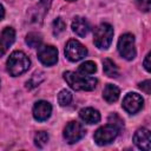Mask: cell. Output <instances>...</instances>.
I'll list each match as a JSON object with an SVG mask.
<instances>
[{"instance_id":"obj_1","label":"cell","mask_w":151,"mask_h":151,"mask_svg":"<svg viewBox=\"0 0 151 151\" xmlns=\"http://www.w3.org/2000/svg\"><path fill=\"white\" fill-rule=\"evenodd\" d=\"M64 79L71 86V88L76 91H92L98 84V80L96 78L87 77L85 74H80L79 72L72 71L64 72Z\"/></svg>"},{"instance_id":"obj_2","label":"cell","mask_w":151,"mask_h":151,"mask_svg":"<svg viewBox=\"0 0 151 151\" xmlns=\"http://www.w3.org/2000/svg\"><path fill=\"white\" fill-rule=\"evenodd\" d=\"M31 66L29 58L22 51H14L7 59L6 68L12 77H18L25 73Z\"/></svg>"},{"instance_id":"obj_3","label":"cell","mask_w":151,"mask_h":151,"mask_svg":"<svg viewBox=\"0 0 151 151\" xmlns=\"http://www.w3.org/2000/svg\"><path fill=\"white\" fill-rule=\"evenodd\" d=\"M113 27L110 24L103 22L96 27L93 32V42L99 50H107L112 42Z\"/></svg>"},{"instance_id":"obj_4","label":"cell","mask_w":151,"mask_h":151,"mask_svg":"<svg viewBox=\"0 0 151 151\" xmlns=\"http://www.w3.org/2000/svg\"><path fill=\"white\" fill-rule=\"evenodd\" d=\"M119 130H120V129H119L118 126H116V125L109 123V124H106V125L99 127V129L94 132L93 139H94L96 144H98V145H100V146L107 145V144H110L111 142H113V140L117 138V136H118V133H119Z\"/></svg>"},{"instance_id":"obj_5","label":"cell","mask_w":151,"mask_h":151,"mask_svg":"<svg viewBox=\"0 0 151 151\" xmlns=\"http://www.w3.org/2000/svg\"><path fill=\"white\" fill-rule=\"evenodd\" d=\"M117 48L119 54L126 59V60H132L136 57V45H134V37L131 33H125L120 35L118 39Z\"/></svg>"},{"instance_id":"obj_6","label":"cell","mask_w":151,"mask_h":151,"mask_svg":"<svg viewBox=\"0 0 151 151\" xmlns=\"http://www.w3.org/2000/svg\"><path fill=\"white\" fill-rule=\"evenodd\" d=\"M87 54V48L76 39H70L65 46V55L70 61H79Z\"/></svg>"},{"instance_id":"obj_7","label":"cell","mask_w":151,"mask_h":151,"mask_svg":"<svg viewBox=\"0 0 151 151\" xmlns=\"http://www.w3.org/2000/svg\"><path fill=\"white\" fill-rule=\"evenodd\" d=\"M85 136V129L78 122H70L64 129V138L68 144L79 142Z\"/></svg>"},{"instance_id":"obj_8","label":"cell","mask_w":151,"mask_h":151,"mask_svg":"<svg viewBox=\"0 0 151 151\" xmlns=\"http://www.w3.org/2000/svg\"><path fill=\"white\" fill-rule=\"evenodd\" d=\"M38 59L45 66H52L58 61V50L52 45H40L38 47Z\"/></svg>"},{"instance_id":"obj_9","label":"cell","mask_w":151,"mask_h":151,"mask_svg":"<svg viewBox=\"0 0 151 151\" xmlns=\"http://www.w3.org/2000/svg\"><path fill=\"white\" fill-rule=\"evenodd\" d=\"M144 104V100L142 98L140 94L136 93V92H130L127 93L124 99H123V107L127 113L134 114L137 113L139 110H142Z\"/></svg>"},{"instance_id":"obj_10","label":"cell","mask_w":151,"mask_h":151,"mask_svg":"<svg viewBox=\"0 0 151 151\" xmlns=\"http://www.w3.org/2000/svg\"><path fill=\"white\" fill-rule=\"evenodd\" d=\"M52 105L48 101L39 100L33 106V117L38 122H45L51 117Z\"/></svg>"},{"instance_id":"obj_11","label":"cell","mask_w":151,"mask_h":151,"mask_svg":"<svg viewBox=\"0 0 151 151\" xmlns=\"http://www.w3.org/2000/svg\"><path fill=\"white\" fill-rule=\"evenodd\" d=\"M133 143L136 146L144 151H150L151 149V136L150 131L145 127L138 129L133 136Z\"/></svg>"},{"instance_id":"obj_12","label":"cell","mask_w":151,"mask_h":151,"mask_svg":"<svg viewBox=\"0 0 151 151\" xmlns=\"http://www.w3.org/2000/svg\"><path fill=\"white\" fill-rule=\"evenodd\" d=\"M15 40V31L12 27H5L0 34V57H2L7 50L9 48V46H12V44Z\"/></svg>"},{"instance_id":"obj_13","label":"cell","mask_w":151,"mask_h":151,"mask_svg":"<svg viewBox=\"0 0 151 151\" xmlns=\"http://www.w3.org/2000/svg\"><path fill=\"white\" fill-rule=\"evenodd\" d=\"M79 117L86 124H97L100 122V113L93 107H85L79 111Z\"/></svg>"},{"instance_id":"obj_14","label":"cell","mask_w":151,"mask_h":151,"mask_svg":"<svg viewBox=\"0 0 151 151\" xmlns=\"http://www.w3.org/2000/svg\"><path fill=\"white\" fill-rule=\"evenodd\" d=\"M72 31L79 37H85L90 31V24L85 18L76 17L72 21Z\"/></svg>"},{"instance_id":"obj_15","label":"cell","mask_w":151,"mask_h":151,"mask_svg":"<svg viewBox=\"0 0 151 151\" xmlns=\"http://www.w3.org/2000/svg\"><path fill=\"white\" fill-rule=\"evenodd\" d=\"M119 94H120V90L116 85H113V84H107L104 87L103 98L107 103H114V101H117L118 98H119Z\"/></svg>"},{"instance_id":"obj_16","label":"cell","mask_w":151,"mask_h":151,"mask_svg":"<svg viewBox=\"0 0 151 151\" xmlns=\"http://www.w3.org/2000/svg\"><path fill=\"white\" fill-rule=\"evenodd\" d=\"M103 70H104V73L110 77V78H117L119 76V70L118 67L116 66V64L109 59V58H105L103 60Z\"/></svg>"},{"instance_id":"obj_17","label":"cell","mask_w":151,"mask_h":151,"mask_svg":"<svg viewBox=\"0 0 151 151\" xmlns=\"http://www.w3.org/2000/svg\"><path fill=\"white\" fill-rule=\"evenodd\" d=\"M44 79H45L44 72H42V71H35V72L31 76V78L26 81V88L32 90V88L37 87L38 85H40V84L44 81Z\"/></svg>"},{"instance_id":"obj_18","label":"cell","mask_w":151,"mask_h":151,"mask_svg":"<svg viewBox=\"0 0 151 151\" xmlns=\"http://www.w3.org/2000/svg\"><path fill=\"white\" fill-rule=\"evenodd\" d=\"M42 42V38H41V34L37 33V32H29L27 35H26V44L29 46V47H39Z\"/></svg>"},{"instance_id":"obj_19","label":"cell","mask_w":151,"mask_h":151,"mask_svg":"<svg viewBox=\"0 0 151 151\" xmlns=\"http://www.w3.org/2000/svg\"><path fill=\"white\" fill-rule=\"evenodd\" d=\"M96 71H97V65L92 60H87L83 63L78 68V72L80 74H93Z\"/></svg>"},{"instance_id":"obj_20","label":"cell","mask_w":151,"mask_h":151,"mask_svg":"<svg viewBox=\"0 0 151 151\" xmlns=\"http://www.w3.org/2000/svg\"><path fill=\"white\" fill-rule=\"evenodd\" d=\"M33 140H34L35 146H38V147L41 149V147H44L47 144V142H48V134L45 131H38V132H35Z\"/></svg>"},{"instance_id":"obj_21","label":"cell","mask_w":151,"mask_h":151,"mask_svg":"<svg viewBox=\"0 0 151 151\" xmlns=\"http://www.w3.org/2000/svg\"><path fill=\"white\" fill-rule=\"evenodd\" d=\"M72 101V93L68 90H61L58 94V103L60 106H67Z\"/></svg>"},{"instance_id":"obj_22","label":"cell","mask_w":151,"mask_h":151,"mask_svg":"<svg viewBox=\"0 0 151 151\" xmlns=\"http://www.w3.org/2000/svg\"><path fill=\"white\" fill-rule=\"evenodd\" d=\"M52 31H53V34L55 35V37H58V35H60L64 31H65V28H66V24L64 22V20L61 19V18H57L54 21H53V25H52Z\"/></svg>"},{"instance_id":"obj_23","label":"cell","mask_w":151,"mask_h":151,"mask_svg":"<svg viewBox=\"0 0 151 151\" xmlns=\"http://www.w3.org/2000/svg\"><path fill=\"white\" fill-rule=\"evenodd\" d=\"M150 2L151 0H136L137 7L143 12H147L150 9Z\"/></svg>"},{"instance_id":"obj_24","label":"cell","mask_w":151,"mask_h":151,"mask_svg":"<svg viewBox=\"0 0 151 151\" xmlns=\"http://www.w3.org/2000/svg\"><path fill=\"white\" fill-rule=\"evenodd\" d=\"M109 123H111V124H113V125H116V126H118L119 129H122L123 127V120L117 116V114H111L110 117H109Z\"/></svg>"},{"instance_id":"obj_25","label":"cell","mask_w":151,"mask_h":151,"mask_svg":"<svg viewBox=\"0 0 151 151\" xmlns=\"http://www.w3.org/2000/svg\"><path fill=\"white\" fill-rule=\"evenodd\" d=\"M139 88H140L142 91H144L146 94H150V92H151V81H150V80H144V81H142V83L139 84Z\"/></svg>"},{"instance_id":"obj_26","label":"cell","mask_w":151,"mask_h":151,"mask_svg":"<svg viewBox=\"0 0 151 151\" xmlns=\"http://www.w3.org/2000/svg\"><path fill=\"white\" fill-rule=\"evenodd\" d=\"M150 57H151V53H147V54H146V57H145V59H144V63H143V65H144V67H145V70H146L147 72H150V71H151Z\"/></svg>"},{"instance_id":"obj_27","label":"cell","mask_w":151,"mask_h":151,"mask_svg":"<svg viewBox=\"0 0 151 151\" xmlns=\"http://www.w3.org/2000/svg\"><path fill=\"white\" fill-rule=\"evenodd\" d=\"M51 2H52V0H41L40 1V6H42L44 9H47L48 6L51 5Z\"/></svg>"},{"instance_id":"obj_28","label":"cell","mask_w":151,"mask_h":151,"mask_svg":"<svg viewBox=\"0 0 151 151\" xmlns=\"http://www.w3.org/2000/svg\"><path fill=\"white\" fill-rule=\"evenodd\" d=\"M4 17H5V8H4V6L0 4V21L4 19Z\"/></svg>"},{"instance_id":"obj_29","label":"cell","mask_w":151,"mask_h":151,"mask_svg":"<svg viewBox=\"0 0 151 151\" xmlns=\"http://www.w3.org/2000/svg\"><path fill=\"white\" fill-rule=\"evenodd\" d=\"M67 1H76V0H67Z\"/></svg>"}]
</instances>
